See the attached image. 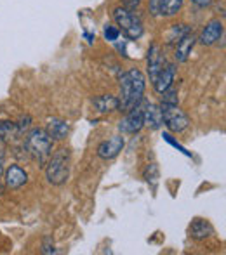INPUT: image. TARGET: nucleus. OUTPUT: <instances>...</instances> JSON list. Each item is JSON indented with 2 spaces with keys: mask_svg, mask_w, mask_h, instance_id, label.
Listing matches in <instances>:
<instances>
[{
  "mask_svg": "<svg viewBox=\"0 0 226 255\" xmlns=\"http://www.w3.org/2000/svg\"><path fill=\"white\" fill-rule=\"evenodd\" d=\"M146 89V78L141 70L131 68L129 71L122 73L120 77V98H118V110L129 111L139 106L143 101Z\"/></svg>",
  "mask_w": 226,
  "mask_h": 255,
  "instance_id": "nucleus-1",
  "label": "nucleus"
},
{
  "mask_svg": "<svg viewBox=\"0 0 226 255\" xmlns=\"http://www.w3.org/2000/svg\"><path fill=\"white\" fill-rule=\"evenodd\" d=\"M52 146H54V141L49 137V134L44 128H31L23 142L24 151L30 154L33 160H37L40 163V167H45L47 160L51 158Z\"/></svg>",
  "mask_w": 226,
  "mask_h": 255,
  "instance_id": "nucleus-2",
  "label": "nucleus"
},
{
  "mask_svg": "<svg viewBox=\"0 0 226 255\" xmlns=\"http://www.w3.org/2000/svg\"><path fill=\"white\" fill-rule=\"evenodd\" d=\"M113 19L117 23V28L129 40H139L143 37V33H145V26H143L141 17L131 7H125V5L115 7Z\"/></svg>",
  "mask_w": 226,
  "mask_h": 255,
  "instance_id": "nucleus-3",
  "label": "nucleus"
},
{
  "mask_svg": "<svg viewBox=\"0 0 226 255\" xmlns=\"http://www.w3.org/2000/svg\"><path fill=\"white\" fill-rule=\"evenodd\" d=\"M45 177L49 184L63 186L70 177V151L66 148H59L45 163Z\"/></svg>",
  "mask_w": 226,
  "mask_h": 255,
  "instance_id": "nucleus-4",
  "label": "nucleus"
},
{
  "mask_svg": "<svg viewBox=\"0 0 226 255\" xmlns=\"http://www.w3.org/2000/svg\"><path fill=\"white\" fill-rule=\"evenodd\" d=\"M160 115H162V124L169 128L171 132H185L190 127V118L178 104L160 103Z\"/></svg>",
  "mask_w": 226,
  "mask_h": 255,
  "instance_id": "nucleus-5",
  "label": "nucleus"
},
{
  "mask_svg": "<svg viewBox=\"0 0 226 255\" xmlns=\"http://www.w3.org/2000/svg\"><path fill=\"white\" fill-rule=\"evenodd\" d=\"M143 127H145V120H143L141 106H136L132 110H129L127 115L118 124V130L122 134H138V132H141Z\"/></svg>",
  "mask_w": 226,
  "mask_h": 255,
  "instance_id": "nucleus-6",
  "label": "nucleus"
},
{
  "mask_svg": "<svg viewBox=\"0 0 226 255\" xmlns=\"http://www.w3.org/2000/svg\"><path fill=\"white\" fill-rule=\"evenodd\" d=\"M185 0H150L148 10L155 17H172L181 10Z\"/></svg>",
  "mask_w": 226,
  "mask_h": 255,
  "instance_id": "nucleus-7",
  "label": "nucleus"
},
{
  "mask_svg": "<svg viewBox=\"0 0 226 255\" xmlns=\"http://www.w3.org/2000/svg\"><path fill=\"white\" fill-rule=\"evenodd\" d=\"M146 64H148V77L150 82H155V78L159 77V73L164 70V66L167 64L166 56L162 54V47L159 44H152V47L148 49V56H146Z\"/></svg>",
  "mask_w": 226,
  "mask_h": 255,
  "instance_id": "nucleus-8",
  "label": "nucleus"
},
{
  "mask_svg": "<svg viewBox=\"0 0 226 255\" xmlns=\"http://www.w3.org/2000/svg\"><path fill=\"white\" fill-rule=\"evenodd\" d=\"M3 184H5V189H19L26 184L28 181V174L23 167L19 165H9V167L3 170Z\"/></svg>",
  "mask_w": 226,
  "mask_h": 255,
  "instance_id": "nucleus-9",
  "label": "nucleus"
},
{
  "mask_svg": "<svg viewBox=\"0 0 226 255\" xmlns=\"http://www.w3.org/2000/svg\"><path fill=\"white\" fill-rule=\"evenodd\" d=\"M124 137L122 135H113V137H110L108 141H103L101 144L98 146V149H96V153H98V156L101 158V160H113V158H117L120 151L124 149Z\"/></svg>",
  "mask_w": 226,
  "mask_h": 255,
  "instance_id": "nucleus-10",
  "label": "nucleus"
},
{
  "mask_svg": "<svg viewBox=\"0 0 226 255\" xmlns=\"http://www.w3.org/2000/svg\"><path fill=\"white\" fill-rule=\"evenodd\" d=\"M223 31H225L223 23H221L220 19H213L204 26L202 33H200V37H199V42L202 45L211 47V45L218 44V42L223 38Z\"/></svg>",
  "mask_w": 226,
  "mask_h": 255,
  "instance_id": "nucleus-11",
  "label": "nucleus"
},
{
  "mask_svg": "<svg viewBox=\"0 0 226 255\" xmlns=\"http://www.w3.org/2000/svg\"><path fill=\"white\" fill-rule=\"evenodd\" d=\"M195 44H197V37L190 31L188 35H185V37L174 45V59L178 61V63H186L190 54L193 51V47H195Z\"/></svg>",
  "mask_w": 226,
  "mask_h": 255,
  "instance_id": "nucleus-12",
  "label": "nucleus"
},
{
  "mask_svg": "<svg viewBox=\"0 0 226 255\" xmlns=\"http://www.w3.org/2000/svg\"><path fill=\"white\" fill-rule=\"evenodd\" d=\"M45 132H47L52 141H64L68 132H70V124L66 120H61V118H51Z\"/></svg>",
  "mask_w": 226,
  "mask_h": 255,
  "instance_id": "nucleus-13",
  "label": "nucleus"
},
{
  "mask_svg": "<svg viewBox=\"0 0 226 255\" xmlns=\"http://www.w3.org/2000/svg\"><path fill=\"white\" fill-rule=\"evenodd\" d=\"M143 120H145V125L153 130L162 127V115H160V108L153 103H146L145 108H143Z\"/></svg>",
  "mask_w": 226,
  "mask_h": 255,
  "instance_id": "nucleus-14",
  "label": "nucleus"
},
{
  "mask_svg": "<svg viewBox=\"0 0 226 255\" xmlns=\"http://www.w3.org/2000/svg\"><path fill=\"white\" fill-rule=\"evenodd\" d=\"M174 77H176L174 64L167 63L166 66H164V70L159 73V77L155 78V82H153V87H155V91L159 92V94H162L164 91H167V89L172 85V82H174Z\"/></svg>",
  "mask_w": 226,
  "mask_h": 255,
  "instance_id": "nucleus-15",
  "label": "nucleus"
},
{
  "mask_svg": "<svg viewBox=\"0 0 226 255\" xmlns=\"http://www.w3.org/2000/svg\"><path fill=\"white\" fill-rule=\"evenodd\" d=\"M211 235H214V228L204 219H195L190 226V236L193 240H206Z\"/></svg>",
  "mask_w": 226,
  "mask_h": 255,
  "instance_id": "nucleus-16",
  "label": "nucleus"
},
{
  "mask_svg": "<svg viewBox=\"0 0 226 255\" xmlns=\"http://www.w3.org/2000/svg\"><path fill=\"white\" fill-rule=\"evenodd\" d=\"M92 104L99 113H112V111L118 110V98L112 94H103L92 99Z\"/></svg>",
  "mask_w": 226,
  "mask_h": 255,
  "instance_id": "nucleus-17",
  "label": "nucleus"
},
{
  "mask_svg": "<svg viewBox=\"0 0 226 255\" xmlns=\"http://www.w3.org/2000/svg\"><path fill=\"white\" fill-rule=\"evenodd\" d=\"M21 132L17 128L16 122H0V141L9 142L14 141L16 137H19Z\"/></svg>",
  "mask_w": 226,
  "mask_h": 255,
  "instance_id": "nucleus-18",
  "label": "nucleus"
},
{
  "mask_svg": "<svg viewBox=\"0 0 226 255\" xmlns=\"http://www.w3.org/2000/svg\"><path fill=\"white\" fill-rule=\"evenodd\" d=\"M190 31L192 30H190L188 24H174L169 30V33H167V45H176L185 35H188Z\"/></svg>",
  "mask_w": 226,
  "mask_h": 255,
  "instance_id": "nucleus-19",
  "label": "nucleus"
},
{
  "mask_svg": "<svg viewBox=\"0 0 226 255\" xmlns=\"http://www.w3.org/2000/svg\"><path fill=\"white\" fill-rule=\"evenodd\" d=\"M103 33H105V38L108 42H117L120 38V30L117 26H113V24H106Z\"/></svg>",
  "mask_w": 226,
  "mask_h": 255,
  "instance_id": "nucleus-20",
  "label": "nucleus"
},
{
  "mask_svg": "<svg viewBox=\"0 0 226 255\" xmlns=\"http://www.w3.org/2000/svg\"><path fill=\"white\" fill-rule=\"evenodd\" d=\"M162 103H169V104H178V91H176L174 87H171L167 89V91H164L162 94Z\"/></svg>",
  "mask_w": 226,
  "mask_h": 255,
  "instance_id": "nucleus-21",
  "label": "nucleus"
},
{
  "mask_svg": "<svg viewBox=\"0 0 226 255\" xmlns=\"http://www.w3.org/2000/svg\"><path fill=\"white\" fill-rule=\"evenodd\" d=\"M164 141H167L171 146H174L176 149H179V151H181L183 154H186V156H192V153H190V151H186V149L183 148V146L179 144L178 141H174V139H172V135H171V134H167V132H164Z\"/></svg>",
  "mask_w": 226,
  "mask_h": 255,
  "instance_id": "nucleus-22",
  "label": "nucleus"
},
{
  "mask_svg": "<svg viewBox=\"0 0 226 255\" xmlns=\"http://www.w3.org/2000/svg\"><path fill=\"white\" fill-rule=\"evenodd\" d=\"M30 124H31V117H30V115H24V117L19 118V122H17V128H19L21 134H23V132L26 130L28 127H30Z\"/></svg>",
  "mask_w": 226,
  "mask_h": 255,
  "instance_id": "nucleus-23",
  "label": "nucleus"
},
{
  "mask_svg": "<svg viewBox=\"0 0 226 255\" xmlns=\"http://www.w3.org/2000/svg\"><path fill=\"white\" fill-rule=\"evenodd\" d=\"M42 254H56L54 250V242H52L51 236L44 240V247H42Z\"/></svg>",
  "mask_w": 226,
  "mask_h": 255,
  "instance_id": "nucleus-24",
  "label": "nucleus"
},
{
  "mask_svg": "<svg viewBox=\"0 0 226 255\" xmlns=\"http://www.w3.org/2000/svg\"><path fill=\"white\" fill-rule=\"evenodd\" d=\"M3 170H5V148L0 144V179L3 175Z\"/></svg>",
  "mask_w": 226,
  "mask_h": 255,
  "instance_id": "nucleus-25",
  "label": "nucleus"
},
{
  "mask_svg": "<svg viewBox=\"0 0 226 255\" xmlns=\"http://www.w3.org/2000/svg\"><path fill=\"white\" fill-rule=\"evenodd\" d=\"M192 3H195L197 7H202V9H206V7H209L211 3H213V0H192Z\"/></svg>",
  "mask_w": 226,
  "mask_h": 255,
  "instance_id": "nucleus-26",
  "label": "nucleus"
},
{
  "mask_svg": "<svg viewBox=\"0 0 226 255\" xmlns=\"http://www.w3.org/2000/svg\"><path fill=\"white\" fill-rule=\"evenodd\" d=\"M124 2V5L125 7H131V9H136V7L139 5V3L143 2V0H122Z\"/></svg>",
  "mask_w": 226,
  "mask_h": 255,
  "instance_id": "nucleus-27",
  "label": "nucleus"
},
{
  "mask_svg": "<svg viewBox=\"0 0 226 255\" xmlns=\"http://www.w3.org/2000/svg\"><path fill=\"white\" fill-rule=\"evenodd\" d=\"M3 193H5V184H3L2 179H0V196H2Z\"/></svg>",
  "mask_w": 226,
  "mask_h": 255,
  "instance_id": "nucleus-28",
  "label": "nucleus"
}]
</instances>
